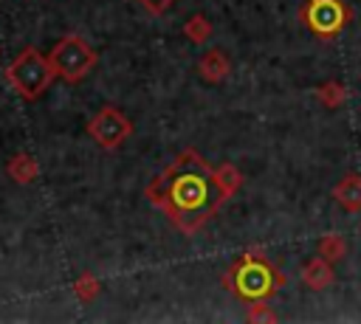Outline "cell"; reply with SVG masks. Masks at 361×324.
<instances>
[{"label":"cell","instance_id":"cell-5","mask_svg":"<svg viewBox=\"0 0 361 324\" xmlns=\"http://www.w3.org/2000/svg\"><path fill=\"white\" fill-rule=\"evenodd\" d=\"M87 132H90V138H93L99 147L116 149L118 144H124V141L130 138L133 124H130V118H127L124 113H118L116 107H104V110H99V113L87 121Z\"/></svg>","mask_w":361,"mask_h":324},{"label":"cell","instance_id":"cell-2","mask_svg":"<svg viewBox=\"0 0 361 324\" xmlns=\"http://www.w3.org/2000/svg\"><path fill=\"white\" fill-rule=\"evenodd\" d=\"M48 62L54 68V73L65 82H79L90 73V68L96 65V51L79 37V34H68L62 37L51 54H48Z\"/></svg>","mask_w":361,"mask_h":324},{"label":"cell","instance_id":"cell-17","mask_svg":"<svg viewBox=\"0 0 361 324\" xmlns=\"http://www.w3.org/2000/svg\"><path fill=\"white\" fill-rule=\"evenodd\" d=\"M138 3H141V6H144L149 14H164V11H166V8H169L175 0H138Z\"/></svg>","mask_w":361,"mask_h":324},{"label":"cell","instance_id":"cell-16","mask_svg":"<svg viewBox=\"0 0 361 324\" xmlns=\"http://www.w3.org/2000/svg\"><path fill=\"white\" fill-rule=\"evenodd\" d=\"M276 316L265 307V304H251V310H248V321H274Z\"/></svg>","mask_w":361,"mask_h":324},{"label":"cell","instance_id":"cell-11","mask_svg":"<svg viewBox=\"0 0 361 324\" xmlns=\"http://www.w3.org/2000/svg\"><path fill=\"white\" fill-rule=\"evenodd\" d=\"M8 175H11L17 183H31V180L37 177V161H34L31 155L20 152V155H14V158L8 161Z\"/></svg>","mask_w":361,"mask_h":324},{"label":"cell","instance_id":"cell-6","mask_svg":"<svg viewBox=\"0 0 361 324\" xmlns=\"http://www.w3.org/2000/svg\"><path fill=\"white\" fill-rule=\"evenodd\" d=\"M305 20L319 37H333L344 25L347 8L341 0H310L305 8Z\"/></svg>","mask_w":361,"mask_h":324},{"label":"cell","instance_id":"cell-7","mask_svg":"<svg viewBox=\"0 0 361 324\" xmlns=\"http://www.w3.org/2000/svg\"><path fill=\"white\" fill-rule=\"evenodd\" d=\"M333 197L344 211H361V175H344L333 186Z\"/></svg>","mask_w":361,"mask_h":324},{"label":"cell","instance_id":"cell-3","mask_svg":"<svg viewBox=\"0 0 361 324\" xmlns=\"http://www.w3.org/2000/svg\"><path fill=\"white\" fill-rule=\"evenodd\" d=\"M285 276L274 273L271 265L265 259H257V256H243L240 265H234V287L243 299H251V301H259L265 296L274 293L276 285H282Z\"/></svg>","mask_w":361,"mask_h":324},{"label":"cell","instance_id":"cell-8","mask_svg":"<svg viewBox=\"0 0 361 324\" xmlns=\"http://www.w3.org/2000/svg\"><path fill=\"white\" fill-rule=\"evenodd\" d=\"M212 180H214V189H217V203L212 206V208H217L223 200H228L237 189H240V183H243V175L237 172V166H231V163H223V166H217L214 172H212Z\"/></svg>","mask_w":361,"mask_h":324},{"label":"cell","instance_id":"cell-4","mask_svg":"<svg viewBox=\"0 0 361 324\" xmlns=\"http://www.w3.org/2000/svg\"><path fill=\"white\" fill-rule=\"evenodd\" d=\"M169 200H172V211H200L209 200L206 172L175 166V175H172V183H169Z\"/></svg>","mask_w":361,"mask_h":324},{"label":"cell","instance_id":"cell-12","mask_svg":"<svg viewBox=\"0 0 361 324\" xmlns=\"http://www.w3.org/2000/svg\"><path fill=\"white\" fill-rule=\"evenodd\" d=\"M344 251H347V245H344V237H338V234H327L319 239V256H324L330 262H341Z\"/></svg>","mask_w":361,"mask_h":324},{"label":"cell","instance_id":"cell-10","mask_svg":"<svg viewBox=\"0 0 361 324\" xmlns=\"http://www.w3.org/2000/svg\"><path fill=\"white\" fill-rule=\"evenodd\" d=\"M197 70H200V76H203L206 82H223L226 73H228V59H226L223 51H206V54L200 56Z\"/></svg>","mask_w":361,"mask_h":324},{"label":"cell","instance_id":"cell-14","mask_svg":"<svg viewBox=\"0 0 361 324\" xmlns=\"http://www.w3.org/2000/svg\"><path fill=\"white\" fill-rule=\"evenodd\" d=\"M316 96H319L322 104H327V107H338V104L344 101V87H341L338 82H327V85H322V87L316 90Z\"/></svg>","mask_w":361,"mask_h":324},{"label":"cell","instance_id":"cell-1","mask_svg":"<svg viewBox=\"0 0 361 324\" xmlns=\"http://www.w3.org/2000/svg\"><path fill=\"white\" fill-rule=\"evenodd\" d=\"M6 79L23 99H37L48 90L54 79V68L37 48H23L14 56V62L6 68Z\"/></svg>","mask_w":361,"mask_h":324},{"label":"cell","instance_id":"cell-9","mask_svg":"<svg viewBox=\"0 0 361 324\" xmlns=\"http://www.w3.org/2000/svg\"><path fill=\"white\" fill-rule=\"evenodd\" d=\"M302 279H305V285H307L310 290H322V287L333 285L336 276H333L330 259H324V256H313V259H307L305 268H302Z\"/></svg>","mask_w":361,"mask_h":324},{"label":"cell","instance_id":"cell-13","mask_svg":"<svg viewBox=\"0 0 361 324\" xmlns=\"http://www.w3.org/2000/svg\"><path fill=\"white\" fill-rule=\"evenodd\" d=\"M183 34H186V39H192V42H206L209 34H212V25H209V20H206L203 14H195L192 20L183 23Z\"/></svg>","mask_w":361,"mask_h":324},{"label":"cell","instance_id":"cell-15","mask_svg":"<svg viewBox=\"0 0 361 324\" xmlns=\"http://www.w3.org/2000/svg\"><path fill=\"white\" fill-rule=\"evenodd\" d=\"M99 279L93 276V273H82L79 279H76V285H73V290H76V296L79 299H85V301H90V299H96V293H99Z\"/></svg>","mask_w":361,"mask_h":324}]
</instances>
